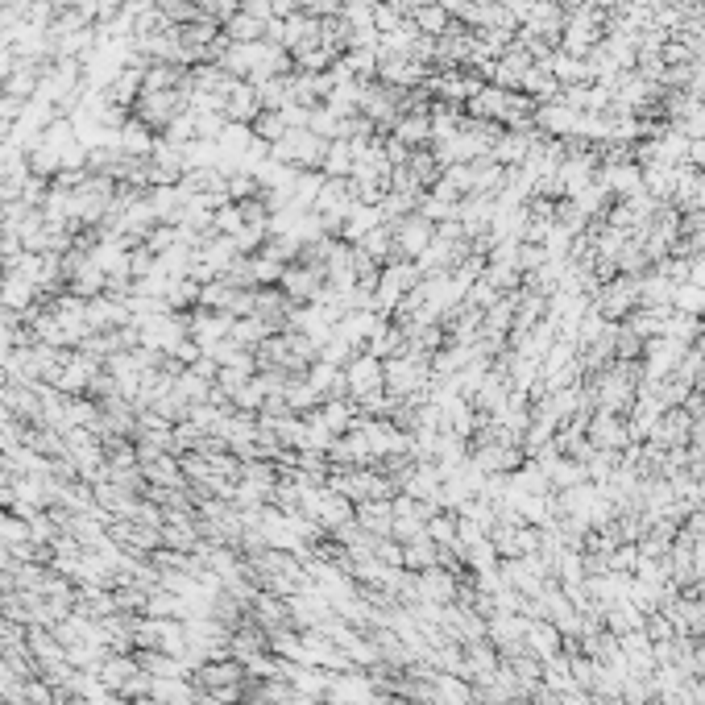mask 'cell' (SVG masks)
Returning a JSON list of instances; mask_svg holds the SVG:
<instances>
[{"mask_svg": "<svg viewBox=\"0 0 705 705\" xmlns=\"http://www.w3.org/2000/svg\"><path fill=\"white\" fill-rule=\"evenodd\" d=\"M324 150H328V141L316 137L312 129H287L274 146H270V158L282 162V166H295V171H320L324 166Z\"/></svg>", "mask_w": 705, "mask_h": 705, "instance_id": "cell-1", "label": "cell"}, {"mask_svg": "<svg viewBox=\"0 0 705 705\" xmlns=\"http://www.w3.org/2000/svg\"><path fill=\"white\" fill-rule=\"evenodd\" d=\"M179 112H187V88H171V92H137V100H133V117L141 121V125H150L158 137H162V129L171 125Z\"/></svg>", "mask_w": 705, "mask_h": 705, "instance_id": "cell-2", "label": "cell"}, {"mask_svg": "<svg viewBox=\"0 0 705 705\" xmlns=\"http://www.w3.org/2000/svg\"><path fill=\"white\" fill-rule=\"evenodd\" d=\"M594 307H598V312H602L610 324L627 320L635 307H639V278H631V274L606 278L602 287H598V295H594Z\"/></svg>", "mask_w": 705, "mask_h": 705, "instance_id": "cell-3", "label": "cell"}, {"mask_svg": "<svg viewBox=\"0 0 705 705\" xmlns=\"http://www.w3.org/2000/svg\"><path fill=\"white\" fill-rule=\"evenodd\" d=\"M345 390H349V399L361 403V399H370V394L386 390V361L374 357V353H353V361L345 365Z\"/></svg>", "mask_w": 705, "mask_h": 705, "instance_id": "cell-4", "label": "cell"}, {"mask_svg": "<svg viewBox=\"0 0 705 705\" xmlns=\"http://www.w3.org/2000/svg\"><path fill=\"white\" fill-rule=\"evenodd\" d=\"M585 440L594 453H618L627 440H631V423L623 415H610V411H594L585 419Z\"/></svg>", "mask_w": 705, "mask_h": 705, "instance_id": "cell-5", "label": "cell"}, {"mask_svg": "<svg viewBox=\"0 0 705 705\" xmlns=\"http://www.w3.org/2000/svg\"><path fill=\"white\" fill-rule=\"evenodd\" d=\"M685 353H689V345H681V341H672V336H652V341L643 345V382H660V378H668L676 365L685 361Z\"/></svg>", "mask_w": 705, "mask_h": 705, "instance_id": "cell-6", "label": "cell"}, {"mask_svg": "<svg viewBox=\"0 0 705 705\" xmlns=\"http://www.w3.org/2000/svg\"><path fill=\"white\" fill-rule=\"evenodd\" d=\"M233 320L237 316H229V312H212V307H200L195 316H187V336L195 345H200V353H208V349H216V345H224L233 336Z\"/></svg>", "mask_w": 705, "mask_h": 705, "instance_id": "cell-7", "label": "cell"}, {"mask_svg": "<svg viewBox=\"0 0 705 705\" xmlns=\"http://www.w3.org/2000/svg\"><path fill=\"white\" fill-rule=\"evenodd\" d=\"M390 229H394V253L399 258H419L423 249L432 245V237H436V224L432 220H423L419 212H411V216H403V220H390Z\"/></svg>", "mask_w": 705, "mask_h": 705, "instance_id": "cell-8", "label": "cell"}, {"mask_svg": "<svg viewBox=\"0 0 705 705\" xmlns=\"http://www.w3.org/2000/svg\"><path fill=\"white\" fill-rule=\"evenodd\" d=\"M278 287L287 291V299H291L295 307H303V303H316V299H320V291H324V270H316V266H303V262H287V266H282Z\"/></svg>", "mask_w": 705, "mask_h": 705, "instance_id": "cell-9", "label": "cell"}, {"mask_svg": "<svg viewBox=\"0 0 705 705\" xmlns=\"http://www.w3.org/2000/svg\"><path fill=\"white\" fill-rule=\"evenodd\" d=\"M428 75V63L411 59V54H378V79L390 83V88H415Z\"/></svg>", "mask_w": 705, "mask_h": 705, "instance_id": "cell-10", "label": "cell"}, {"mask_svg": "<svg viewBox=\"0 0 705 705\" xmlns=\"http://www.w3.org/2000/svg\"><path fill=\"white\" fill-rule=\"evenodd\" d=\"M494 195H465V200L457 204V220L469 241H482L490 237V224H494Z\"/></svg>", "mask_w": 705, "mask_h": 705, "instance_id": "cell-11", "label": "cell"}, {"mask_svg": "<svg viewBox=\"0 0 705 705\" xmlns=\"http://www.w3.org/2000/svg\"><path fill=\"white\" fill-rule=\"evenodd\" d=\"M577 125H581V112L569 108V104H560V100H548L535 108V129H540L544 137H577Z\"/></svg>", "mask_w": 705, "mask_h": 705, "instance_id": "cell-12", "label": "cell"}, {"mask_svg": "<svg viewBox=\"0 0 705 705\" xmlns=\"http://www.w3.org/2000/svg\"><path fill=\"white\" fill-rule=\"evenodd\" d=\"M365 146H370V141H345V137H332V141H328V150H324L320 175H324V179H349V175H353V166H357V158L365 154Z\"/></svg>", "mask_w": 705, "mask_h": 705, "instance_id": "cell-13", "label": "cell"}, {"mask_svg": "<svg viewBox=\"0 0 705 705\" xmlns=\"http://www.w3.org/2000/svg\"><path fill=\"white\" fill-rule=\"evenodd\" d=\"M689 436H693V415H689V407H668V411L656 419V428H652V444H656V448H685Z\"/></svg>", "mask_w": 705, "mask_h": 705, "instance_id": "cell-14", "label": "cell"}, {"mask_svg": "<svg viewBox=\"0 0 705 705\" xmlns=\"http://www.w3.org/2000/svg\"><path fill=\"white\" fill-rule=\"evenodd\" d=\"M224 117L237 121V125H253L262 117V96H258V83L249 79H237L233 92L224 96Z\"/></svg>", "mask_w": 705, "mask_h": 705, "instance_id": "cell-15", "label": "cell"}, {"mask_svg": "<svg viewBox=\"0 0 705 705\" xmlns=\"http://www.w3.org/2000/svg\"><path fill=\"white\" fill-rule=\"evenodd\" d=\"M34 295H38V282L30 274H21V270L9 266V274L0 278V307H9V312L21 316V312H30Z\"/></svg>", "mask_w": 705, "mask_h": 705, "instance_id": "cell-16", "label": "cell"}, {"mask_svg": "<svg viewBox=\"0 0 705 705\" xmlns=\"http://www.w3.org/2000/svg\"><path fill=\"white\" fill-rule=\"evenodd\" d=\"M112 146H117L121 154H129V158H150L154 146H158V137H154L150 125H141L137 117H129L117 133H112Z\"/></svg>", "mask_w": 705, "mask_h": 705, "instance_id": "cell-17", "label": "cell"}, {"mask_svg": "<svg viewBox=\"0 0 705 705\" xmlns=\"http://www.w3.org/2000/svg\"><path fill=\"white\" fill-rule=\"evenodd\" d=\"M307 382L320 390V399H349V390H345V365H332V361L316 357L312 365H307Z\"/></svg>", "mask_w": 705, "mask_h": 705, "instance_id": "cell-18", "label": "cell"}, {"mask_svg": "<svg viewBox=\"0 0 705 705\" xmlns=\"http://www.w3.org/2000/svg\"><path fill=\"white\" fill-rule=\"evenodd\" d=\"M390 137H394V141H403L407 150L428 146V141H432V117H428V108H419V112H403V117L394 121Z\"/></svg>", "mask_w": 705, "mask_h": 705, "instance_id": "cell-19", "label": "cell"}, {"mask_svg": "<svg viewBox=\"0 0 705 705\" xmlns=\"http://www.w3.org/2000/svg\"><path fill=\"white\" fill-rule=\"evenodd\" d=\"M357 249H361V253H365V258H370V262H378V266H386L390 258H399V253H394V229H390L386 220L378 224V229H370V233H365V237L357 241Z\"/></svg>", "mask_w": 705, "mask_h": 705, "instance_id": "cell-20", "label": "cell"}, {"mask_svg": "<svg viewBox=\"0 0 705 705\" xmlns=\"http://www.w3.org/2000/svg\"><path fill=\"white\" fill-rule=\"evenodd\" d=\"M378 224H382V208H378V204H353V212H349V220H345V229H341V241L357 245L370 229H378Z\"/></svg>", "mask_w": 705, "mask_h": 705, "instance_id": "cell-21", "label": "cell"}, {"mask_svg": "<svg viewBox=\"0 0 705 705\" xmlns=\"http://www.w3.org/2000/svg\"><path fill=\"white\" fill-rule=\"evenodd\" d=\"M266 25H270V21L237 9L229 21H224V34H229V42H262V38H266Z\"/></svg>", "mask_w": 705, "mask_h": 705, "instance_id": "cell-22", "label": "cell"}, {"mask_svg": "<svg viewBox=\"0 0 705 705\" xmlns=\"http://www.w3.org/2000/svg\"><path fill=\"white\" fill-rule=\"evenodd\" d=\"M411 21H415V30H419V34H428V38H444V34H448V25H453L457 17L448 13L444 5H428V9H419Z\"/></svg>", "mask_w": 705, "mask_h": 705, "instance_id": "cell-23", "label": "cell"}, {"mask_svg": "<svg viewBox=\"0 0 705 705\" xmlns=\"http://www.w3.org/2000/svg\"><path fill=\"white\" fill-rule=\"evenodd\" d=\"M287 129H291V121H287V112H282V108H266L262 117L253 121V137L270 141V146H274V141H278L282 133H287Z\"/></svg>", "mask_w": 705, "mask_h": 705, "instance_id": "cell-24", "label": "cell"}, {"mask_svg": "<svg viewBox=\"0 0 705 705\" xmlns=\"http://www.w3.org/2000/svg\"><path fill=\"white\" fill-rule=\"evenodd\" d=\"M523 631H527V647H531L535 656H556V647H560L556 627H548V623H527Z\"/></svg>", "mask_w": 705, "mask_h": 705, "instance_id": "cell-25", "label": "cell"}, {"mask_svg": "<svg viewBox=\"0 0 705 705\" xmlns=\"http://www.w3.org/2000/svg\"><path fill=\"white\" fill-rule=\"evenodd\" d=\"M195 5H200L204 17H212V21L224 25V21H229V17L241 9V0H195Z\"/></svg>", "mask_w": 705, "mask_h": 705, "instance_id": "cell-26", "label": "cell"}, {"mask_svg": "<svg viewBox=\"0 0 705 705\" xmlns=\"http://www.w3.org/2000/svg\"><path fill=\"white\" fill-rule=\"evenodd\" d=\"M419 585H423V598H436V602L453 598V581H448L444 573H428V577H423Z\"/></svg>", "mask_w": 705, "mask_h": 705, "instance_id": "cell-27", "label": "cell"}, {"mask_svg": "<svg viewBox=\"0 0 705 705\" xmlns=\"http://www.w3.org/2000/svg\"><path fill=\"white\" fill-rule=\"evenodd\" d=\"M13 67H17V50L0 42V83H5V79L13 75Z\"/></svg>", "mask_w": 705, "mask_h": 705, "instance_id": "cell-28", "label": "cell"}, {"mask_svg": "<svg viewBox=\"0 0 705 705\" xmlns=\"http://www.w3.org/2000/svg\"><path fill=\"white\" fill-rule=\"evenodd\" d=\"M689 166H693V171H705V137L689 146Z\"/></svg>", "mask_w": 705, "mask_h": 705, "instance_id": "cell-29", "label": "cell"}, {"mask_svg": "<svg viewBox=\"0 0 705 705\" xmlns=\"http://www.w3.org/2000/svg\"><path fill=\"white\" fill-rule=\"evenodd\" d=\"M270 13L282 21V17H291V13H299V5L295 0H270Z\"/></svg>", "mask_w": 705, "mask_h": 705, "instance_id": "cell-30", "label": "cell"}, {"mask_svg": "<svg viewBox=\"0 0 705 705\" xmlns=\"http://www.w3.org/2000/svg\"><path fill=\"white\" fill-rule=\"evenodd\" d=\"M697 386H701V394H705V357H701V370H697Z\"/></svg>", "mask_w": 705, "mask_h": 705, "instance_id": "cell-31", "label": "cell"}]
</instances>
